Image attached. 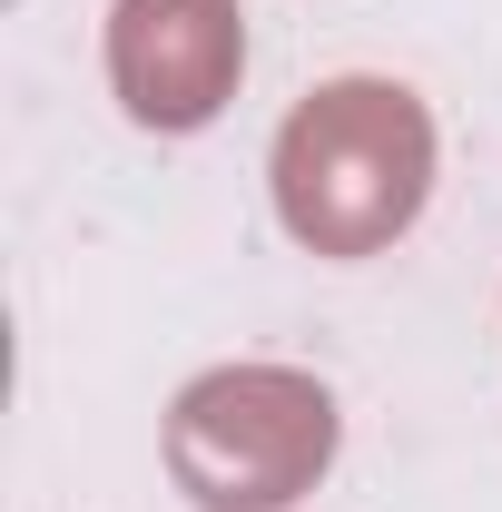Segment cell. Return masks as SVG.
<instances>
[{
	"instance_id": "obj_3",
	"label": "cell",
	"mask_w": 502,
	"mask_h": 512,
	"mask_svg": "<svg viewBox=\"0 0 502 512\" xmlns=\"http://www.w3.org/2000/svg\"><path fill=\"white\" fill-rule=\"evenodd\" d=\"M247 79V20L237 0H119L109 10V89L138 128L188 138Z\"/></svg>"
},
{
	"instance_id": "obj_1",
	"label": "cell",
	"mask_w": 502,
	"mask_h": 512,
	"mask_svg": "<svg viewBox=\"0 0 502 512\" xmlns=\"http://www.w3.org/2000/svg\"><path fill=\"white\" fill-rule=\"evenodd\" d=\"M266 178L306 256H384L434 197V119L404 79H325L286 109Z\"/></svg>"
},
{
	"instance_id": "obj_2",
	"label": "cell",
	"mask_w": 502,
	"mask_h": 512,
	"mask_svg": "<svg viewBox=\"0 0 502 512\" xmlns=\"http://www.w3.org/2000/svg\"><path fill=\"white\" fill-rule=\"evenodd\" d=\"M335 463V394L296 365H217L168 404V483L197 512H286Z\"/></svg>"
}]
</instances>
